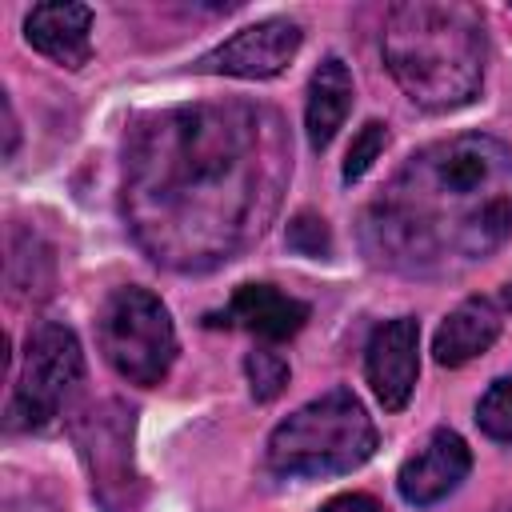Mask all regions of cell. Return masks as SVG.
Listing matches in <instances>:
<instances>
[{
	"label": "cell",
	"instance_id": "1",
	"mask_svg": "<svg viewBox=\"0 0 512 512\" xmlns=\"http://www.w3.org/2000/svg\"><path fill=\"white\" fill-rule=\"evenodd\" d=\"M284 124L260 104H184L128 144L124 216L156 264L200 272L252 244L288 176Z\"/></svg>",
	"mask_w": 512,
	"mask_h": 512
},
{
	"label": "cell",
	"instance_id": "2",
	"mask_svg": "<svg viewBox=\"0 0 512 512\" xmlns=\"http://www.w3.org/2000/svg\"><path fill=\"white\" fill-rule=\"evenodd\" d=\"M512 236V148L452 136L420 148L364 212V252L404 276H456Z\"/></svg>",
	"mask_w": 512,
	"mask_h": 512
},
{
	"label": "cell",
	"instance_id": "3",
	"mask_svg": "<svg viewBox=\"0 0 512 512\" xmlns=\"http://www.w3.org/2000/svg\"><path fill=\"white\" fill-rule=\"evenodd\" d=\"M384 64L412 104L428 112H452L468 104L484 84L488 36L472 4L456 0H408L384 20Z\"/></svg>",
	"mask_w": 512,
	"mask_h": 512
},
{
	"label": "cell",
	"instance_id": "4",
	"mask_svg": "<svg viewBox=\"0 0 512 512\" xmlns=\"http://www.w3.org/2000/svg\"><path fill=\"white\" fill-rule=\"evenodd\" d=\"M376 452V424L348 388L300 404L268 436V468L276 476H340Z\"/></svg>",
	"mask_w": 512,
	"mask_h": 512
},
{
	"label": "cell",
	"instance_id": "5",
	"mask_svg": "<svg viewBox=\"0 0 512 512\" xmlns=\"http://www.w3.org/2000/svg\"><path fill=\"white\" fill-rule=\"evenodd\" d=\"M96 336H100V352L112 364V372L140 388L160 384L176 360V328H172L168 308L160 304V296L136 284L116 288L104 300Z\"/></svg>",
	"mask_w": 512,
	"mask_h": 512
},
{
	"label": "cell",
	"instance_id": "6",
	"mask_svg": "<svg viewBox=\"0 0 512 512\" xmlns=\"http://www.w3.org/2000/svg\"><path fill=\"white\" fill-rule=\"evenodd\" d=\"M84 380V352L72 328L40 324L28 332L24 364L16 376V392L8 404V428H44L52 424L76 384Z\"/></svg>",
	"mask_w": 512,
	"mask_h": 512
},
{
	"label": "cell",
	"instance_id": "7",
	"mask_svg": "<svg viewBox=\"0 0 512 512\" xmlns=\"http://www.w3.org/2000/svg\"><path fill=\"white\" fill-rule=\"evenodd\" d=\"M76 444L92 476V492L108 512H128L136 508V488L140 476L132 468V412L124 404L108 400L76 424Z\"/></svg>",
	"mask_w": 512,
	"mask_h": 512
},
{
	"label": "cell",
	"instance_id": "8",
	"mask_svg": "<svg viewBox=\"0 0 512 512\" xmlns=\"http://www.w3.org/2000/svg\"><path fill=\"white\" fill-rule=\"evenodd\" d=\"M300 24L292 20H260L240 28L232 40L216 44L212 52H204L192 68L208 72V76H240V80H268L276 72H284L292 64V56L300 52Z\"/></svg>",
	"mask_w": 512,
	"mask_h": 512
},
{
	"label": "cell",
	"instance_id": "9",
	"mask_svg": "<svg viewBox=\"0 0 512 512\" xmlns=\"http://www.w3.org/2000/svg\"><path fill=\"white\" fill-rule=\"evenodd\" d=\"M364 372L384 412H400L412 400L420 376V324L412 316L380 324L364 348Z\"/></svg>",
	"mask_w": 512,
	"mask_h": 512
},
{
	"label": "cell",
	"instance_id": "10",
	"mask_svg": "<svg viewBox=\"0 0 512 512\" xmlns=\"http://www.w3.org/2000/svg\"><path fill=\"white\" fill-rule=\"evenodd\" d=\"M468 468H472V452H468L464 436L452 432V428H436L428 436V444L416 456L404 460V468L396 476V488L408 504L428 508V504L444 500L448 492H456L460 480L468 476Z\"/></svg>",
	"mask_w": 512,
	"mask_h": 512
},
{
	"label": "cell",
	"instance_id": "11",
	"mask_svg": "<svg viewBox=\"0 0 512 512\" xmlns=\"http://www.w3.org/2000/svg\"><path fill=\"white\" fill-rule=\"evenodd\" d=\"M92 8L88 4H36L24 20V40L64 68H80L92 56Z\"/></svg>",
	"mask_w": 512,
	"mask_h": 512
},
{
	"label": "cell",
	"instance_id": "12",
	"mask_svg": "<svg viewBox=\"0 0 512 512\" xmlns=\"http://www.w3.org/2000/svg\"><path fill=\"white\" fill-rule=\"evenodd\" d=\"M504 328V308L492 296H472L464 300L456 312H448V320L436 328L432 340V356L440 368H460L468 360H476L480 352H488L496 344Z\"/></svg>",
	"mask_w": 512,
	"mask_h": 512
},
{
	"label": "cell",
	"instance_id": "13",
	"mask_svg": "<svg viewBox=\"0 0 512 512\" xmlns=\"http://www.w3.org/2000/svg\"><path fill=\"white\" fill-rule=\"evenodd\" d=\"M220 324H236L244 332H256L260 340H288L308 324V304L272 284H240Z\"/></svg>",
	"mask_w": 512,
	"mask_h": 512
},
{
	"label": "cell",
	"instance_id": "14",
	"mask_svg": "<svg viewBox=\"0 0 512 512\" xmlns=\"http://www.w3.org/2000/svg\"><path fill=\"white\" fill-rule=\"evenodd\" d=\"M352 108V72L340 56L320 60V68L308 80V104H304V132L312 152H324L332 136L340 132L344 116Z\"/></svg>",
	"mask_w": 512,
	"mask_h": 512
},
{
	"label": "cell",
	"instance_id": "15",
	"mask_svg": "<svg viewBox=\"0 0 512 512\" xmlns=\"http://www.w3.org/2000/svg\"><path fill=\"white\" fill-rule=\"evenodd\" d=\"M476 424L484 436L512 444V376H500L488 384V392L476 404Z\"/></svg>",
	"mask_w": 512,
	"mask_h": 512
},
{
	"label": "cell",
	"instance_id": "16",
	"mask_svg": "<svg viewBox=\"0 0 512 512\" xmlns=\"http://www.w3.org/2000/svg\"><path fill=\"white\" fill-rule=\"evenodd\" d=\"M244 372H248V388H252V396H256L260 404L276 400V396L284 392V384H288V360H284L276 348H256V352H248Z\"/></svg>",
	"mask_w": 512,
	"mask_h": 512
},
{
	"label": "cell",
	"instance_id": "17",
	"mask_svg": "<svg viewBox=\"0 0 512 512\" xmlns=\"http://www.w3.org/2000/svg\"><path fill=\"white\" fill-rule=\"evenodd\" d=\"M384 144H388V132H384V124L380 120H368L356 136H352V148H348V156H344V184H356L372 164H376V156L384 152Z\"/></svg>",
	"mask_w": 512,
	"mask_h": 512
},
{
	"label": "cell",
	"instance_id": "18",
	"mask_svg": "<svg viewBox=\"0 0 512 512\" xmlns=\"http://www.w3.org/2000/svg\"><path fill=\"white\" fill-rule=\"evenodd\" d=\"M288 248L300 252V256H328L332 252V232L328 224L316 216V212H300L292 224H288Z\"/></svg>",
	"mask_w": 512,
	"mask_h": 512
},
{
	"label": "cell",
	"instance_id": "19",
	"mask_svg": "<svg viewBox=\"0 0 512 512\" xmlns=\"http://www.w3.org/2000/svg\"><path fill=\"white\" fill-rule=\"evenodd\" d=\"M320 512H384L368 492H344V496H332Z\"/></svg>",
	"mask_w": 512,
	"mask_h": 512
},
{
	"label": "cell",
	"instance_id": "20",
	"mask_svg": "<svg viewBox=\"0 0 512 512\" xmlns=\"http://www.w3.org/2000/svg\"><path fill=\"white\" fill-rule=\"evenodd\" d=\"M4 116H8V156H12V148H16V116H12V100H4Z\"/></svg>",
	"mask_w": 512,
	"mask_h": 512
}]
</instances>
